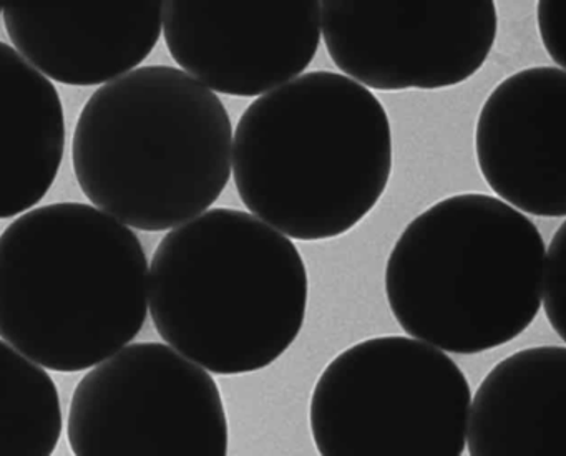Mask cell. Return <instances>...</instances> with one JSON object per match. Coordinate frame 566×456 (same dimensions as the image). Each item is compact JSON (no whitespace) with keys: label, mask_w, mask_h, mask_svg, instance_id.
Masks as SVG:
<instances>
[{"label":"cell","mask_w":566,"mask_h":456,"mask_svg":"<svg viewBox=\"0 0 566 456\" xmlns=\"http://www.w3.org/2000/svg\"><path fill=\"white\" fill-rule=\"evenodd\" d=\"M244 206L297 241L343 236L379 203L394 165L379 98L336 72H310L256 98L234 131Z\"/></svg>","instance_id":"obj_1"},{"label":"cell","mask_w":566,"mask_h":456,"mask_svg":"<svg viewBox=\"0 0 566 456\" xmlns=\"http://www.w3.org/2000/svg\"><path fill=\"white\" fill-rule=\"evenodd\" d=\"M147 314L144 246L111 214L48 204L0 234V336L38 365H98L140 333Z\"/></svg>","instance_id":"obj_2"},{"label":"cell","mask_w":566,"mask_h":456,"mask_svg":"<svg viewBox=\"0 0 566 456\" xmlns=\"http://www.w3.org/2000/svg\"><path fill=\"white\" fill-rule=\"evenodd\" d=\"M148 297L165 342L208 372L243 375L293 346L310 279L290 237L253 214L214 208L158 244Z\"/></svg>","instance_id":"obj_3"},{"label":"cell","mask_w":566,"mask_h":456,"mask_svg":"<svg viewBox=\"0 0 566 456\" xmlns=\"http://www.w3.org/2000/svg\"><path fill=\"white\" fill-rule=\"evenodd\" d=\"M223 102L187 72L137 68L98 88L78 115L72 163L95 206L140 231L200 216L231 178Z\"/></svg>","instance_id":"obj_4"},{"label":"cell","mask_w":566,"mask_h":456,"mask_svg":"<svg viewBox=\"0 0 566 456\" xmlns=\"http://www.w3.org/2000/svg\"><path fill=\"white\" fill-rule=\"evenodd\" d=\"M545 243L522 211L453 194L413 218L386 264L403 332L450 353L486 352L525 332L542 306Z\"/></svg>","instance_id":"obj_5"},{"label":"cell","mask_w":566,"mask_h":456,"mask_svg":"<svg viewBox=\"0 0 566 456\" xmlns=\"http://www.w3.org/2000/svg\"><path fill=\"white\" fill-rule=\"evenodd\" d=\"M472 392L442 350L386 336L349 347L314 385L310 425L324 456H459Z\"/></svg>","instance_id":"obj_6"},{"label":"cell","mask_w":566,"mask_h":456,"mask_svg":"<svg viewBox=\"0 0 566 456\" xmlns=\"http://www.w3.org/2000/svg\"><path fill=\"white\" fill-rule=\"evenodd\" d=\"M67 435L78 456H224L230 445L213 377L157 342L124 347L78 382Z\"/></svg>","instance_id":"obj_7"},{"label":"cell","mask_w":566,"mask_h":456,"mask_svg":"<svg viewBox=\"0 0 566 456\" xmlns=\"http://www.w3.org/2000/svg\"><path fill=\"white\" fill-rule=\"evenodd\" d=\"M331 61L367 91L455 87L485 64L496 41L492 0L321 2Z\"/></svg>","instance_id":"obj_8"},{"label":"cell","mask_w":566,"mask_h":456,"mask_svg":"<svg viewBox=\"0 0 566 456\" xmlns=\"http://www.w3.org/2000/svg\"><path fill=\"white\" fill-rule=\"evenodd\" d=\"M168 52L218 94L260 97L303 74L321 44V2H164Z\"/></svg>","instance_id":"obj_9"},{"label":"cell","mask_w":566,"mask_h":456,"mask_svg":"<svg viewBox=\"0 0 566 456\" xmlns=\"http://www.w3.org/2000/svg\"><path fill=\"white\" fill-rule=\"evenodd\" d=\"M475 153L486 184L506 204L565 218V71L525 68L496 85L476 120Z\"/></svg>","instance_id":"obj_10"},{"label":"cell","mask_w":566,"mask_h":456,"mask_svg":"<svg viewBox=\"0 0 566 456\" xmlns=\"http://www.w3.org/2000/svg\"><path fill=\"white\" fill-rule=\"evenodd\" d=\"M19 52L59 84L92 87L140 65L160 41L164 2L4 6Z\"/></svg>","instance_id":"obj_11"},{"label":"cell","mask_w":566,"mask_h":456,"mask_svg":"<svg viewBox=\"0 0 566 456\" xmlns=\"http://www.w3.org/2000/svg\"><path fill=\"white\" fill-rule=\"evenodd\" d=\"M565 402V347H532L506 357L490 370L470 402L467 452L546 455L559 442Z\"/></svg>","instance_id":"obj_12"},{"label":"cell","mask_w":566,"mask_h":456,"mask_svg":"<svg viewBox=\"0 0 566 456\" xmlns=\"http://www.w3.org/2000/svg\"><path fill=\"white\" fill-rule=\"evenodd\" d=\"M64 150V107L54 84L0 42V220L41 203Z\"/></svg>","instance_id":"obj_13"},{"label":"cell","mask_w":566,"mask_h":456,"mask_svg":"<svg viewBox=\"0 0 566 456\" xmlns=\"http://www.w3.org/2000/svg\"><path fill=\"white\" fill-rule=\"evenodd\" d=\"M61 435V396L54 380L44 367L0 340V455H52Z\"/></svg>","instance_id":"obj_14"},{"label":"cell","mask_w":566,"mask_h":456,"mask_svg":"<svg viewBox=\"0 0 566 456\" xmlns=\"http://www.w3.org/2000/svg\"><path fill=\"white\" fill-rule=\"evenodd\" d=\"M542 304L549 326L566 342V223L558 227L545 253Z\"/></svg>","instance_id":"obj_15"},{"label":"cell","mask_w":566,"mask_h":456,"mask_svg":"<svg viewBox=\"0 0 566 456\" xmlns=\"http://www.w3.org/2000/svg\"><path fill=\"white\" fill-rule=\"evenodd\" d=\"M563 9L556 2H539L536 6L539 39L558 68L565 71V44H563Z\"/></svg>","instance_id":"obj_16"},{"label":"cell","mask_w":566,"mask_h":456,"mask_svg":"<svg viewBox=\"0 0 566 456\" xmlns=\"http://www.w3.org/2000/svg\"><path fill=\"white\" fill-rule=\"evenodd\" d=\"M0 12H2V6H0Z\"/></svg>","instance_id":"obj_17"}]
</instances>
